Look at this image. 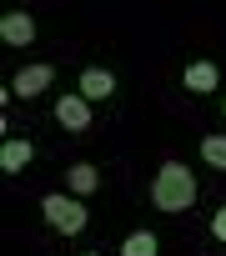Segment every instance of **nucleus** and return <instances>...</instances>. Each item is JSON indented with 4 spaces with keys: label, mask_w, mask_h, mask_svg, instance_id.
Returning a JSON list of instances; mask_svg holds the SVG:
<instances>
[{
    "label": "nucleus",
    "mask_w": 226,
    "mask_h": 256,
    "mask_svg": "<svg viewBox=\"0 0 226 256\" xmlns=\"http://www.w3.org/2000/svg\"><path fill=\"white\" fill-rule=\"evenodd\" d=\"M196 196H201V186H196V171L186 161H161L156 166V176H151V206L156 211H166V216L191 211Z\"/></svg>",
    "instance_id": "nucleus-1"
},
{
    "label": "nucleus",
    "mask_w": 226,
    "mask_h": 256,
    "mask_svg": "<svg viewBox=\"0 0 226 256\" xmlns=\"http://www.w3.org/2000/svg\"><path fill=\"white\" fill-rule=\"evenodd\" d=\"M40 216L50 221V231H60V236H80L86 226H90V216H86V201H76L70 191H46V201H40Z\"/></svg>",
    "instance_id": "nucleus-2"
},
{
    "label": "nucleus",
    "mask_w": 226,
    "mask_h": 256,
    "mask_svg": "<svg viewBox=\"0 0 226 256\" xmlns=\"http://www.w3.org/2000/svg\"><path fill=\"white\" fill-rule=\"evenodd\" d=\"M50 86H56V66H50V60H36V66L16 70V80H10V90H16L20 100H36V96H46Z\"/></svg>",
    "instance_id": "nucleus-3"
},
{
    "label": "nucleus",
    "mask_w": 226,
    "mask_h": 256,
    "mask_svg": "<svg viewBox=\"0 0 226 256\" xmlns=\"http://www.w3.org/2000/svg\"><path fill=\"white\" fill-rule=\"evenodd\" d=\"M90 120H96V110H90V100L76 90V96H60L56 100V126H60V131H90Z\"/></svg>",
    "instance_id": "nucleus-4"
},
{
    "label": "nucleus",
    "mask_w": 226,
    "mask_h": 256,
    "mask_svg": "<svg viewBox=\"0 0 226 256\" xmlns=\"http://www.w3.org/2000/svg\"><path fill=\"white\" fill-rule=\"evenodd\" d=\"M100 186H106V171H100L96 161H76V166L66 171V186H60V191H70L76 201H86V196H96Z\"/></svg>",
    "instance_id": "nucleus-5"
},
{
    "label": "nucleus",
    "mask_w": 226,
    "mask_h": 256,
    "mask_svg": "<svg viewBox=\"0 0 226 256\" xmlns=\"http://www.w3.org/2000/svg\"><path fill=\"white\" fill-rule=\"evenodd\" d=\"M181 86H186L191 96H211V90H221V66H216V60H191V66L181 70Z\"/></svg>",
    "instance_id": "nucleus-6"
},
{
    "label": "nucleus",
    "mask_w": 226,
    "mask_h": 256,
    "mask_svg": "<svg viewBox=\"0 0 226 256\" xmlns=\"http://www.w3.org/2000/svg\"><path fill=\"white\" fill-rule=\"evenodd\" d=\"M80 96L96 106V100H110L116 96V70H106V66H86L80 70Z\"/></svg>",
    "instance_id": "nucleus-7"
},
{
    "label": "nucleus",
    "mask_w": 226,
    "mask_h": 256,
    "mask_svg": "<svg viewBox=\"0 0 226 256\" xmlns=\"http://www.w3.org/2000/svg\"><path fill=\"white\" fill-rule=\"evenodd\" d=\"M0 40H6V46H30L36 40V16H26V10L0 16Z\"/></svg>",
    "instance_id": "nucleus-8"
},
{
    "label": "nucleus",
    "mask_w": 226,
    "mask_h": 256,
    "mask_svg": "<svg viewBox=\"0 0 226 256\" xmlns=\"http://www.w3.org/2000/svg\"><path fill=\"white\" fill-rule=\"evenodd\" d=\"M30 161H36V146L26 136H10L6 146H0V171H6V176H20Z\"/></svg>",
    "instance_id": "nucleus-9"
},
{
    "label": "nucleus",
    "mask_w": 226,
    "mask_h": 256,
    "mask_svg": "<svg viewBox=\"0 0 226 256\" xmlns=\"http://www.w3.org/2000/svg\"><path fill=\"white\" fill-rule=\"evenodd\" d=\"M121 256H161V236L156 231H131L121 241Z\"/></svg>",
    "instance_id": "nucleus-10"
},
{
    "label": "nucleus",
    "mask_w": 226,
    "mask_h": 256,
    "mask_svg": "<svg viewBox=\"0 0 226 256\" xmlns=\"http://www.w3.org/2000/svg\"><path fill=\"white\" fill-rule=\"evenodd\" d=\"M201 161H206V166H216V171H226V131L201 136Z\"/></svg>",
    "instance_id": "nucleus-11"
},
{
    "label": "nucleus",
    "mask_w": 226,
    "mask_h": 256,
    "mask_svg": "<svg viewBox=\"0 0 226 256\" xmlns=\"http://www.w3.org/2000/svg\"><path fill=\"white\" fill-rule=\"evenodd\" d=\"M211 236H216V241H221V246H226V206H221V211H216V216H211Z\"/></svg>",
    "instance_id": "nucleus-12"
},
{
    "label": "nucleus",
    "mask_w": 226,
    "mask_h": 256,
    "mask_svg": "<svg viewBox=\"0 0 226 256\" xmlns=\"http://www.w3.org/2000/svg\"><path fill=\"white\" fill-rule=\"evenodd\" d=\"M80 256H100V251H80Z\"/></svg>",
    "instance_id": "nucleus-13"
},
{
    "label": "nucleus",
    "mask_w": 226,
    "mask_h": 256,
    "mask_svg": "<svg viewBox=\"0 0 226 256\" xmlns=\"http://www.w3.org/2000/svg\"><path fill=\"white\" fill-rule=\"evenodd\" d=\"M221 110H226V106H221Z\"/></svg>",
    "instance_id": "nucleus-14"
}]
</instances>
